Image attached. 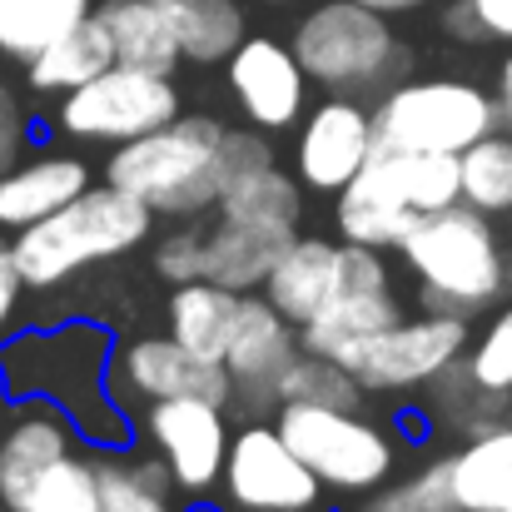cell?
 Instances as JSON below:
<instances>
[{"mask_svg":"<svg viewBox=\"0 0 512 512\" xmlns=\"http://www.w3.org/2000/svg\"><path fill=\"white\" fill-rule=\"evenodd\" d=\"M274 5H279V0H274Z\"/></svg>","mask_w":512,"mask_h":512,"instance_id":"47","label":"cell"},{"mask_svg":"<svg viewBox=\"0 0 512 512\" xmlns=\"http://www.w3.org/2000/svg\"><path fill=\"white\" fill-rule=\"evenodd\" d=\"M214 209H219L224 219L299 224V214H304V179H299V174H284L279 165H264V170L234 179Z\"/></svg>","mask_w":512,"mask_h":512,"instance_id":"29","label":"cell"},{"mask_svg":"<svg viewBox=\"0 0 512 512\" xmlns=\"http://www.w3.org/2000/svg\"><path fill=\"white\" fill-rule=\"evenodd\" d=\"M155 274L170 284L204 279V229H170L155 244Z\"/></svg>","mask_w":512,"mask_h":512,"instance_id":"36","label":"cell"},{"mask_svg":"<svg viewBox=\"0 0 512 512\" xmlns=\"http://www.w3.org/2000/svg\"><path fill=\"white\" fill-rule=\"evenodd\" d=\"M488 40H512V0H473Z\"/></svg>","mask_w":512,"mask_h":512,"instance_id":"40","label":"cell"},{"mask_svg":"<svg viewBox=\"0 0 512 512\" xmlns=\"http://www.w3.org/2000/svg\"><path fill=\"white\" fill-rule=\"evenodd\" d=\"M284 443L319 473L324 488L334 493H373L393 463H398V448L393 438L358 418V408H314V403H279L274 413Z\"/></svg>","mask_w":512,"mask_h":512,"instance_id":"6","label":"cell"},{"mask_svg":"<svg viewBox=\"0 0 512 512\" xmlns=\"http://www.w3.org/2000/svg\"><path fill=\"white\" fill-rule=\"evenodd\" d=\"M453 493L463 512H512V423L473 433L453 453Z\"/></svg>","mask_w":512,"mask_h":512,"instance_id":"22","label":"cell"},{"mask_svg":"<svg viewBox=\"0 0 512 512\" xmlns=\"http://www.w3.org/2000/svg\"><path fill=\"white\" fill-rule=\"evenodd\" d=\"M95 483H100V512H174V478L160 453L155 458H100Z\"/></svg>","mask_w":512,"mask_h":512,"instance_id":"28","label":"cell"},{"mask_svg":"<svg viewBox=\"0 0 512 512\" xmlns=\"http://www.w3.org/2000/svg\"><path fill=\"white\" fill-rule=\"evenodd\" d=\"M334 219H339V234L348 244H368V249H398L403 234L413 229V209H403L378 179L368 170H358V179H348L339 189V204H334Z\"/></svg>","mask_w":512,"mask_h":512,"instance_id":"25","label":"cell"},{"mask_svg":"<svg viewBox=\"0 0 512 512\" xmlns=\"http://www.w3.org/2000/svg\"><path fill=\"white\" fill-rule=\"evenodd\" d=\"M25 140H30V125H25V110H20V100H15V90L5 85V75H0V170H10L15 160H20V150H25Z\"/></svg>","mask_w":512,"mask_h":512,"instance_id":"37","label":"cell"},{"mask_svg":"<svg viewBox=\"0 0 512 512\" xmlns=\"http://www.w3.org/2000/svg\"><path fill=\"white\" fill-rule=\"evenodd\" d=\"M443 30L453 35V40H488V30H483V20H478V10H473V0H448V10H443Z\"/></svg>","mask_w":512,"mask_h":512,"instance_id":"39","label":"cell"},{"mask_svg":"<svg viewBox=\"0 0 512 512\" xmlns=\"http://www.w3.org/2000/svg\"><path fill=\"white\" fill-rule=\"evenodd\" d=\"M85 189H90V165L80 155H40L30 165L0 170V234H20L60 214Z\"/></svg>","mask_w":512,"mask_h":512,"instance_id":"17","label":"cell"},{"mask_svg":"<svg viewBox=\"0 0 512 512\" xmlns=\"http://www.w3.org/2000/svg\"><path fill=\"white\" fill-rule=\"evenodd\" d=\"M145 433L155 453L165 458L174 488L184 493H209L224 478L229 458V423L219 403L204 398H155L145 413Z\"/></svg>","mask_w":512,"mask_h":512,"instance_id":"11","label":"cell"},{"mask_svg":"<svg viewBox=\"0 0 512 512\" xmlns=\"http://www.w3.org/2000/svg\"><path fill=\"white\" fill-rule=\"evenodd\" d=\"M20 289H25V274H20V264H15V244H5V234H0V329L15 319Z\"/></svg>","mask_w":512,"mask_h":512,"instance_id":"38","label":"cell"},{"mask_svg":"<svg viewBox=\"0 0 512 512\" xmlns=\"http://www.w3.org/2000/svg\"><path fill=\"white\" fill-rule=\"evenodd\" d=\"M20 512H100V483H95V463L85 458H65Z\"/></svg>","mask_w":512,"mask_h":512,"instance_id":"33","label":"cell"},{"mask_svg":"<svg viewBox=\"0 0 512 512\" xmlns=\"http://www.w3.org/2000/svg\"><path fill=\"white\" fill-rule=\"evenodd\" d=\"M224 125L214 115H174L170 125L115 145L105 179L135 199H145L155 214L170 219H194L204 209L219 204L224 184L214 174V155H219Z\"/></svg>","mask_w":512,"mask_h":512,"instance_id":"3","label":"cell"},{"mask_svg":"<svg viewBox=\"0 0 512 512\" xmlns=\"http://www.w3.org/2000/svg\"><path fill=\"white\" fill-rule=\"evenodd\" d=\"M224 70H229V95L259 130H289L304 115L309 75L294 45L274 35H244V45L224 60Z\"/></svg>","mask_w":512,"mask_h":512,"instance_id":"12","label":"cell"},{"mask_svg":"<svg viewBox=\"0 0 512 512\" xmlns=\"http://www.w3.org/2000/svg\"><path fill=\"white\" fill-rule=\"evenodd\" d=\"M463 170V204H473L478 214H512V135L493 130L478 145H468L458 155Z\"/></svg>","mask_w":512,"mask_h":512,"instance_id":"31","label":"cell"},{"mask_svg":"<svg viewBox=\"0 0 512 512\" xmlns=\"http://www.w3.org/2000/svg\"><path fill=\"white\" fill-rule=\"evenodd\" d=\"M468 368H473L478 388H488V393H512V309H503V314L488 324V334L473 343Z\"/></svg>","mask_w":512,"mask_h":512,"instance_id":"34","label":"cell"},{"mask_svg":"<svg viewBox=\"0 0 512 512\" xmlns=\"http://www.w3.org/2000/svg\"><path fill=\"white\" fill-rule=\"evenodd\" d=\"M150 224H155V209L105 179V184H90L80 199H70L60 214L20 229L10 244H15V264H20L25 284L55 289L70 274H80L100 259H120L135 244H145Z\"/></svg>","mask_w":512,"mask_h":512,"instance_id":"2","label":"cell"},{"mask_svg":"<svg viewBox=\"0 0 512 512\" xmlns=\"http://www.w3.org/2000/svg\"><path fill=\"white\" fill-rule=\"evenodd\" d=\"M170 20L179 55L189 65H224L244 45V5L239 0H155Z\"/></svg>","mask_w":512,"mask_h":512,"instance_id":"24","label":"cell"},{"mask_svg":"<svg viewBox=\"0 0 512 512\" xmlns=\"http://www.w3.org/2000/svg\"><path fill=\"white\" fill-rule=\"evenodd\" d=\"M334 294H339V244H329V239H294L264 284V299L299 329Z\"/></svg>","mask_w":512,"mask_h":512,"instance_id":"20","label":"cell"},{"mask_svg":"<svg viewBox=\"0 0 512 512\" xmlns=\"http://www.w3.org/2000/svg\"><path fill=\"white\" fill-rule=\"evenodd\" d=\"M110 65H115V45H110L100 15H85L75 30H65L55 45H45V50L25 65V80H30V90H40V95H70V90H80L85 80L105 75Z\"/></svg>","mask_w":512,"mask_h":512,"instance_id":"23","label":"cell"},{"mask_svg":"<svg viewBox=\"0 0 512 512\" xmlns=\"http://www.w3.org/2000/svg\"><path fill=\"white\" fill-rule=\"evenodd\" d=\"M508 279H512V269H508Z\"/></svg>","mask_w":512,"mask_h":512,"instance_id":"46","label":"cell"},{"mask_svg":"<svg viewBox=\"0 0 512 512\" xmlns=\"http://www.w3.org/2000/svg\"><path fill=\"white\" fill-rule=\"evenodd\" d=\"M224 488H229V503L244 512H314L324 493L319 473L284 443L274 418L269 423L254 418L249 428L229 438Z\"/></svg>","mask_w":512,"mask_h":512,"instance_id":"8","label":"cell"},{"mask_svg":"<svg viewBox=\"0 0 512 512\" xmlns=\"http://www.w3.org/2000/svg\"><path fill=\"white\" fill-rule=\"evenodd\" d=\"M463 348H468V319L458 314L398 319L358 353L353 378L363 383V393H418L443 368H453Z\"/></svg>","mask_w":512,"mask_h":512,"instance_id":"9","label":"cell"},{"mask_svg":"<svg viewBox=\"0 0 512 512\" xmlns=\"http://www.w3.org/2000/svg\"><path fill=\"white\" fill-rule=\"evenodd\" d=\"M508 423H512V403H508Z\"/></svg>","mask_w":512,"mask_h":512,"instance_id":"45","label":"cell"},{"mask_svg":"<svg viewBox=\"0 0 512 512\" xmlns=\"http://www.w3.org/2000/svg\"><path fill=\"white\" fill-rule=\"evenodd\" d=\"M279 403H314V408H358L363 403V383L353 378V368L339 358L309 353L299 348L289 358V368L279 373Z\"/></svg>","mask_w":512,"mask_h":512,"instance_id":"30","label":"cell"},{"mask_svg":"<svg viewBox=\"0 0 512 512\" xmlns=\"http://www.w3.org/2000/svg\"><path fill=\"white\" fill-rule=\"evenodd\" d=\"M373 174L403 209L413 214H433V209H448L463 199V170H458V155H438V150H383L373 145L368 165Z\"/></svg>","mask_w":512,"mask_h":512,"instance_id":"19","label":"cell"},{"mask_svg":"<svg viewBox=\"0 0 512 512\" xmlns=\"http://www.w3.org/2000/svg\"><path fill=\"white\" fill-rule=\"evenodd\" d=\"M294 55L304 75L334 95H373L393 90L398 70H408V50L398 45L388 15L358 0H324L294 30Z\"/></svg>","mask_w":512,"mask_h":512,"instance_id":"4","label":"cell"},{"mask_svg":"<svg viewBox=\"0 0 512 512\" xmlns=\"http://www.w3.org/2000/svg\"><path fill=\"white\" fill-rule=\"evenodd\" d=\"M498 125V100L473 80H403L373 105V145L383 150L463 155Z\"/></svg>","mask_w":512,"mask_h":512,"instance_id":"5","label":"cell"},{"mask_svg":"<svg viewBox=\"0 0 512 512\" xmlns=\"http://www.w3.org/2000/svg\"><path fill=\"white\" fill-rule=\"evenodd\" d=\"M264 165H274V145H269L259 130H224L219 155H214V174H219L224 189H229L234 179H244V174L264 170ZM219 199H224V194H219Z\"/></svg>","mask_w":512,"mask_h":512,"instance_id":"35","label":"cell"},{"mask_svg":"<svg viewBox=\"0 0 512 512\" xmlns=\"http://www.w3.org/2000/svg\"><path fill=\"white\" fill-rule=\"evenodd\" d=\"M493 100H498V120H503V130L512 135V55L498 65V95H493Z\"/></svg>","mask_w":512,"mask_h":512,"instance_id":"41","label":"cell"},{"mask_svg":"<svg viewBox=\"0 0 512 512\" xmlns=\"http://www.w3.org/2000/svg\"><path fill=\"white\" fill-rule=\"evenodd\" d=\"M179 115V90L170 75L135 70V65H110L105 75L85 80L80 90L65 95L60 105V130L75 140H100V145H130Z\"/></svg>","mask_w":512,"mask_h":512,"instance_id":"7","label":"cell"},{"mask_svg":"<svg viewBox=\"0 0 512 512\" xmlns=\"http://www.w3.org/2000/svg\"><path fill=\"white\" fill-rule=\"evenodd\" d=\"M299 324H289L264 294H239L229 339H224V368L234 378V403L259 413H279V373L299 353Z\"/></svg>","mask_w":512,"mask_h":512,"instance_id":"10","label":"cell"},{"mask_svg":"<svg viewBox=\"0 0 512 512\" xmlns=\"http://www.w3.org/2000/svg\"><path fill=\"white\" fill-rule=\"evenodd\" d=\"M70 448H75V433H70L65 408L25 403L0 438V503L20 512L65 458H75Z\"/></svg>","mask_w":512,"mask_h":512,"instance_id":"14","label":"cell"},{"mask_svg":"<svg viewBox=\"0 0 512 512\" xmlns=\"http://www.w3.org/2000/svg\"><path fill=\"white\" fill-rule=\"evenodd\" d=\"M85 15H95L90 0H0V55L30 65Z\"/></svg>","mask_w":512,"mask_h":512,"instance_id":"27","label":"cell"},{"mask_svg":"<svg viewBox=\"0 0 512 512\" xmlns=\"http://www.w3.org/2000/svg\"><path fill=\"white\" fill-rule=\"evenodd\" d=\"M398 249H403V264L418 279L428 314L473 319L503 294V284H512L508 259L498 249L488 214H478L463 199L448 204V209L418 214Z\"/></svg>","mask_w":512,"mask_h":512,"instance_id":"1","label":"cell"},{"mask_svg":"<svg viewBox=\"0 0 512 512\" xmlns=\"http://www.w3.org/2000/svg\"><path fill=\"white\" fill-rule=\"evenodd\" d=\"M294 224H254V219H224L204 234V279L234 289V294H264L274 264L294 244Z\"/></svg>","mask_w":512,"mask_h":512,"instance_id":"16","label":"cell"},{"mask_svg":"<svg viewBox=\"0 0 512 512\" xmlns=\"http://www.w3.org/2000/svg\"><path fill=\"white\" fill-rule=\"evenodd\" d=\"M363 512H463L458 493H453V458H438V463L418 468L408 483L388 488Z\"/></svg>","mask_w":512,"mask_h":512,"instance_id":"32","label":"cell"},{"mask_svg":"<svg viewBox=\"0 0 512 512\" xmlns=\"http://www.w3.org/2000/svg\"><path fill=\"white\" fill-rule=\"evenodd\" d=\"M0 512H15V508H5V503H0Z\"/></svg>","mask_w":512,"mask_h":512,"instance_id":"44","label":"cell"},{"mask_svg":"<svg viewBox=\"0 0 512 512\" xmlns=\"http://www.w3.org/2000/svg\"><path fill=\"white\" fill-rule=\"evenodd\" d=\"M194 512H219V508H209V503H204V508H194Z\"/></svg>","mask_w":512,"mask_h":512,"instance_id":"43","label":"cell"},{"mask_svg":"<svg viewBox=\"0 0 512 512\" xmlns=\"http://www.w3.org/2000/svg\"><path fill=\"white\" fill-rule=\"evenodd\" d=\"M398 319H403V309H398L393 289H383V294H343L339 289V294L299 329V343H304L309 353L339 358V363L353 368L358 353L378 339L383 329H393Z\"/></svg>","mask_w":512,"mask_h":512,"instance_id":"18","label":"cell"},{"mask_svg":"<svg viewBox=\"0 0 512 512\" xmlns=\"http://www.w3.org/2000/svg\"><path fill=\"white\" fill-rule=\"evenodd\" d=\"M358 5H368V10H378V15H403V10H418V5H428V0H358Z\"/></svg>","mask_w":512,"mask_h":512,"instance_id":"42","label":"cell"},{"mask_svg":"<svg viewBox=\"0 0 512 512\" xmlns=\"http://www.w3.org/2000/svg\"><path fill=\"white\" fill-rule=\"evenodd\" d=\"M368 155H373V110H363L353 95H334L304 120L294 145V170L304 189L339 194L348 179H358Z\"/></svg>","mask_w":512,"mask_h":512,"instance_id":"13","label":"cell"},{"mask_svg":"<svg viewBox=\"0 0 512 512\" xmlns=\"http://www.w3.org/2000/svg\"><path fill=\"white\" fill-rule=\"evenodd\" d=\"M120 373L150 403L155 398H204L219 408L234 403V378L224 358H204L179 339H135L120 353Z\"/></svg>","mask_w":512,"mask_h":512,"instance_id":"15","label":"cell"},{"mask_svg":"<svg viewBox=\"0 0 512 512\" xmlns=\"http://www.w3.org/2000/svg\"><path fill=\"white\" fill-rule=\"evenodd\" d=\"M95 15L115 45V65H135V70H155V75L179 70V60H184L179 40L155 0H105Z\"/></svg>","mask_w":512,"mask_h":512,"instance_id":"21","label":"cell"},{"mask_svg":"<svg viewBox=\"0 0 512 512\" xmlns=\"http://www.w3.org/2000/svg\"><path fill=\"white\" fill-rule=\"evenodd\" d=\"M234 309H239V294L224 289V284H214V279L174 284L170 339H179L184 348H194V353H204V358H224V339H229Z\"/></svg>","mask_w":512,"mask_h":512,"instance_id":"26","label":"cell"}]
</instances>
